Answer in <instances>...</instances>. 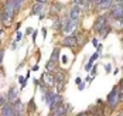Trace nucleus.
Returning a JSON list of instances; mask_svg holds the SVG:
<instances>
[{
    "instance_id": "obj_1",
    "label": "nucleus",
    "mask_w": 123,
    "mask_h": 116,
    "mask_svg": "<svg viewBox=\"0 0 123 116\" xmlns=\"http://www.w3.org/2000/svg\"><path fill=\"white\" fill-rule=\"evenodd\" d=\"M16 10H14V4L13 0H7L3 3L1 6V26L4 28H10L13 26L14 17H16Z\"/></svg>"
},
{
    "instance_id": "obj_2",
    "label": "nucleus",
    "mask_w": 123,
    "mask_h": 116,
    "mask_svg": "<svg viewBox=\"0 0 123 116\" xmlns=\"http://www.w3.org/2000/svg\"><path fill=\"white\" fill-rule=\"evenodd\" d=\"M61 21H62V33L65 36L75 34L76 30H78V27H79V23H81V20H71L68 16L62 17Z\"/></svg>"
},
{
    "instance_id": "obj_3",
    "label": "nucleus",
    "mask_w": 123,
    "mask_h": 116,
    "mask_svg": "<svg viewBox=\"0 0 123 116\" xmlns=\"http://www.w3.org/2000/svg\"><path fill=\"white\" fill-rule=\"evenodd\" d=\"M120 105V101H119V86L115 85L113 89L109 92L108 98H106V108L109 112H113L117 109V106Z\"/></svg>"
},
{
    "instance_id": "obj_4",
    "label": "nucleus",
    "mask_w": 123,
    "mask_h": 116,
    "mask_svg": "<svg viewBox=\"0 0 123 116\" xmlns=\"http://www.w3.org/2000/svg\"><path fill=\"white\" fill-rule=\"evenodd\" d=\"M106 27H109V17H108V13H103V14H99L98 17L95 18L93 21V26H92V30L95 33L100 34Z\"/></svg>"
},
{
    "instance_id": "obj_5",
    "label": "nucleus",
    "mask_w": 123,
    "mask_h": 116,
    "mask_svg": "<svg viewBox=\"0 0 123 116\" xmlns=\"http://www.w3.org/2000/svg\"><path fill=\"white\" fill-rule=\"evenodd\" d=\"M60 54H61V48L60 47H55L52 52H51V57H49L48 62L45 64V69L47 72H54L57 68H58V61H60Z\"/></svg>"
},
{
    "instance_id": "obj_6",
    "label": "nucleus",
    "mask_w": 123,
    "mask_h": 116,
    "mask_svg": "<svg viewBox=\"0 0 123 116\" xmlns=\"http://www.w3.org/2000/svg\"><path fill=\"white\" fill-rule=\"evenodd\" d=\"M108 17L109 18H113V20H123V6L120 1H115L112 9L108 13Z\"/></svg>"
},
{
    "instance_id": "obj_7",
    "label": "nucleus",
    "mask_w": 123,
    "mask_h": 116,
    "mask_svg": "<svg viewBox=\"0 0 123 116\" xmlns=\"http://www.w3.org/2000/svg\"><path fill=\"white\" fill-rule=\"evenodd\" d=\"M61 45L62 47H68V48L78 47V31L75 34H71V36H65L61 40Z\"/></svg>"
},
{
    "instance_id": "obj_8",
    "label": "nucleus",
    "mask_w": 123,
    "mask_h": 116,
    "mask_svg": "<svg viewBox=\"0 0 123 116\" xmlns=\"http://www.w3.org/2000/svg\"><path fill=\"white\" fill-rule=\"evenodd\" d=\"M71 110H72V106L69 103H61L57 109L49 112V116H68Z\"/></svg>"
},
{
    "instance_id": "obj_9",
    "label": "nucleus",
    "mask_w": 123,
    "mask_h": 116,
    "mask_svg": "<svg viewBox=\"0 0 123 116\" xmlns=\"http://www.w3.org/2000/svg\"><path fill=\"white\" fill-rule=\"evenodd\" d=\"M45 6H49V1H36L31 7V14H40V18L43 20L45 17V14L43 12L45 9Z\"/></svg>"
},
{
    "instance_id": "obj_10",
    "label": "nucleus",
    "mask_w": 123,
    "mask_h": 116,
    "mask_svg": "<svg viewBox=\"0 0 123 116\" xmlns=\"http://www.w3.org/2000/svg\"><path fill=\"white\" fill-rule=\"evenodd\" d=\"M41 84L45 85L48 89H54L55 88V78L52 72H44L41 75Z\"/></svg>"
},
{
    "instance_id": "obj_11",
    "label": "nucleus",
    "mask_w": 123,
    "mask_h": 116,
    "mask_svg": "<svg viewBox=\"0 0 123 116\" xmlns=\"http://www.w3.org/2000/svg\"><path fill=\"white\" fill-rule=\"evenodd\" d=\"M18 93H20V91H18V88L16 86V85H12L10 86V89H9V92H7V102L9 103H14L17 102V101H20V98H18Z\"/></svg>"
},
{
    "instance_id": "obj_12",
    "label": "nucleus",
    "mask_w": 123,
    "mask_h": 116,
    "mask_svg": "<svg viewBox=\"0 0 123 116\" xmlns=\"http://www.w3.org/2000/svg\"><path fill=\"white\" fill-rule=\"evenodd\" d=\"M113 0H98L95 1V7H96V12H109L113 6Z\"/></svg>"
},
{
    "instance_id": "obj_13",
    "label": "nucleus",
    "mask_w": 123,
    "mask_h": 116,
    "mask_svg": "<svg viewBox=\"0 0 123 116\" xmlns=\"http://www.w3.org/2000/svg\"><path fill=\"white\" fill-rule=\"evenodd\" d=\"M0 116H17L16 115V109L13 103H6L4 106L0 108Z\"/></svg>"
},
{
    "instance_id": "obj_14",
    "label": "nucleus",
    "mask_w": 123,
    "mask_h": 116,
    "mask_svg": "<svg viewBox=\"0 0 123 116\" xmlns=\"http://www.w3.org/2000/svg\"><path fill=\"white\" fill-rule=\"evenodd\" d=\"M61 103H64V98H62V95L60 92H55V95H54V98H52V101L49 102L48 108H49V112H52L54 109H57Z\"/></svg>"
},
{
    "instance_id": "obj_15",
    "label": "nucleus",
    "mask_w": 123,
    "mask_h": 116,
    "mask_svg": "<svg viewBox=\"0 0 123 116\" xmlns=\"http://www.w3.org/2000/svg\"><path fill=\"white\" fill-rule=\"evenodd\" d=\"M88 112H89L91 116H105V106L103 105L99 106L98 103L96 105H92V106H89Z\"/></svg>"
},
{
    "instance_id": "obj_16",
    "label": "nucleus",
    "mask_w": 123,
    "mask_h": 116,
    "mask_svg": "<svg viewBox=\"0 0 123 116\" xmlns=\"http://www.w3.org/2000/svg\"><path fill=\"white\" fill-rule=\"evenodd\" d=\"M14 109H16V115L17 116H27V105L21 101H17L14 103Z\"/></svg>"
},
{
    "instance_id": "obj_17",
    "label": "nucleus",
    "mask_w": 123,
    "mask_h": 116,
    "mask_svg": "<svg viewBox=\"0 0 123 116\" xmlns=\"http://www.w3.org/2000/svg\"><path fill=\"white\" fill-rule=\"evenodd\" d=\"M62 9H64V4H62V3H55V1H54V3H49V13L48 14L49 16H54V17H55V16L58 17Z\"/></svg>"
},
{
    "instance_id": "obj_18",
    "label": "nucleus",
    "mask_w": 123,
    "mask_h": 116,
    "mask_svg": "<svg viewBox=\"0 0 123 116\" xmlns=\"http://www.w3.org/2000/svg\"><path fill=\"white\" fill-rule=\"evenodd\" d=\"M81 14H82V10H81L78 6L72 4V7L69 9V12H68L67 16H68L71 20H81Z\"/></svg>"
},
{
    "instance_id": "obj_19",
    "label": "nucleus",
    "mask_w": 123,
    "mask_h": 116,
    "mask_svg": "<svg viewBox=\"0 0 123 116\" xmlns=\"http://www.w3.org/2000/svg\"><path fill=\"white\" fill-rule=\"evenodd\" d=\"M109 26L113 30H123V20H113V18H109Z\"/></svg>"
},
{
    "instance_id": "obj_20",
    "label": "nucleus",
    "mask_w": 123,
    "mask_h": 116,
    "mask_svg": "<svg viewBox=\"0 0 123 116\" xmlns=\"http://www.w3.org/2000/svg\"><path fill=\"white\" fill-rule=\"evenodd\" d=\"M55 92H57L55 89H49L48 92H45L44 96H43V101L47 103V105H49V102L52 101V98H54V95H55Z\"/></svg>"
},
{
    "instance_id": "obj_21",
    "label": "nucleus",
    "mask_w": 123,
    "mask_h": 116,
    "mask_svg": "<svg viewBox=\"0 0 123 116\" xmlns=\"http://www.w3.org/2000/svg\"><path fill=\"white\" fill-rule=\"evenodd\" d=\"M52 28H54V31H62V21H61V17H60V16H58L57 18H54Z\"/></svg>"
},
{
    "instance_id": "obj_22",
    "label": "nucleus",
    "mask_w": 123,
    "mask_h": 116,
    "mask_svg": "<svg viewBox=\"0 0 123 116\" xmlns=\"http://www.w3.org/2000/svg\"><path fill=\"white\" fill-rule=\"evenodd\" d=\"M37 110V108H36V101H34V98H31L30 99V102L27 105V113L30 115V113H33V112H36Z\"/></svg>"
},
{
    "instance_id": "obj_23",
    "label": "nucleus",
    "mask_w": 123,
    "mask_h": 116,
    "mask_svg": "<svg viewBox=\"0 0 123 116\" xmlns=\"http://www.w3.org/2000/svg\"><path fill=\"white\" fill-rule=\"evenodd\" d=\"M13 4H14V10H16V13H18V12L24 7L25 1H23V0H13Z\"/></svg>"
},
{
    "instance_id": "obj_24",
    "label": "nucleus",
    "mask_w": 123,
    "mask_h": 116,
    "mask_svg": "<svg viewBox=\"0 0 123 116\" xmlns=\"http://www.w3.org/2000/svg\"><path fill=\"white\" fill-rule=\"evenodd\" d=\"M111 31H112L111 26H109V27H106V28H105V30H103V31L100 33V37H102V38H106V37L109 36V33H111Z\"/></svg>"
},
{
    "instance_id": "obj_25",
    "label": "nucleus",
    "mask_w": 123,
    "mask_h": 116,
    "mask_svg": "<svg viewBox=\"0 0 123 116\" xmlns=\"http://www.w3.org/2000/svg\"><path fill=\"white\" fill-rule=\"evenodd\" d=\"M18 84H20V88L23 89V88H25V85H27V79L24 77H18Z\"/></svg>"
},
{
    "instance_id": "obj_26",
    "label": "nucleus",
    "mask_w": 123,
    "mask_h": 116,
    "mask_svg": "<svg viewBox=\"0 0 123 116\" xmlns=\"http://www.w3.org/2000/svg\"><path fill=\"white\" fill-rule=\"evenodd\" d=\"M6 103H7V96L6 95H0V108L4 106Z\"/></svg>"
},
{
    "instance_id": "obj_27",
    "label": "nucleus",
    "mask_w": 123,
    "mask_h": 116,
    "mask_svg": "<svg viewBox=\"0 0 123 116\" xmlns=\"http://www.w3.org/2000/svg\"><path fill=\"white\" fill-rule=\"evenodd\" d=\"M99 55H100L99 52H95V54H92V57L89 58V61H91V62H95V61H96V60L99 58Z\"/></svg>"
},
{
    "instance_id": "obj_28",
    "label": "nucleus",
    "mask_w": 123,
    "mask_h": 116,
    "mask_svg": "<svg viewBox=\"0 0 123 116\" xmlns=\"http://www.w3.org/2000/svg\"><path fill=\"white\" fill-rule=\"evenodd\" d=\"M4 48H0V68H1V64H3V58H4Z\"/></svg>"
},
{
    "instance_id": "obj_29",
    "label": "nucleus",
    "mask_w": 123,
    "mask_h": 116,
    "mask_svg": "<svg viewBox=\"0 0 123 116\" xmlns=\"http://www.w3.org/2000/svg\"><path fill=\"white\" fill-rule=\"evenodd\" d=\"M21 38H23V33H21V31H17V36H16L14 41H16V43H17V41H21Z\"/></svg>"
},
{
    "instance_id": "obj_30",
    "label": "nucleus",
    "mask_w": 123,
    "mask_h": 116,
    "mask_svg": "<svg viewBox=\"0 0 123 116\" xmlns=\"http://www.w3.org/2000/svg\"><path fill=\"white\" fill-rule=\"evenodd\" d=\"M93 67V62H91V61H88L85 65V71H91V68Z\"/></svg>"
},
{
    "instance_id": "obj_31",
    "label": "nucleus",
    "mask_w": 123,
    "mask_h": 116,
    "mask_svg": "<svg viewBox=\"0 0 123 116\" xmlns=\"http://www.w3.org/2000/svg\"><path fill=\"white\" fill-rule=\"evenodd\" d=\"M75 116H91V115H89V112H88V110H84V112H79L78 115H75Z\"/></svg>"
},
{
    "instance_id": "obj_32",
    "label": "nucleus",
    "mask_w": 123,
    "mask_h": 116,
    "mask_svg": "<svg viewBox=\"0 0 123 116\" xmlns=\"http://www.w3.org/2000/svg\"><path fill=\"white\" fill-rule=\"evenodd\" d=\"M3 79H4V72H3V69L0 68V85H1V82H3Z\"/></svg>"
},
{
    "instance_id": "obj_33",
    "label": "nucleus",
    "mask_w": 123,
    "mask_h": 116,
    "mask_svg": "<svg viewBox=\"0 0 123 116\" xmlns=\"http://www.w3.org/2000/svg\"><path fill=\"white\" fill-rule=\"evenodd\" d=\"M78 89H79V91H84V89H85V82H81V84L78 85Z\"/></svg>"
},
{
    "instance_id": "obj_34",
    "label": "nucleus",
    "mask_w": 123,
    "mask_h": 116,
    "mask_svg": "<svg viewBox=\"0 0 123 116\" xmlns=\"http://www.w3.org/2000/svg\"><path fill=\"white\" fill-rule=\"evenodd\" d=\"M105 69H106L108 72H111V71H112V65L111 64H106V65H105Z\"/></svg>"
},
{
    "instance_id": "obj_35",
    "label": "nucleus",
    "mask_w": 123,
    "mask_h": 116,
    "mask_svg": "<svg viewBox=\"0 0 123 116\" xmlns=\"http://www.w3.org/2000/svg\"><path fill=\"white\" fill-rule=\"evenodd\" d=\"M96 48H98V50H96V52H99V54H100V51L103 50V45H102V44H99V45L96 47Z\"/></svg>"
},
{
    "instance_id": "obj_36",
    "label": "nucleus",
    "mask_w": 123,
    "mask_h": 116,
    "mask_svg": "<svg viewBox=\"0 0 123 116\" xmlns=\"http://www.w3.org/2000/svg\"><path fill=\"white\" fill-rule=\"evenodd\" d=\"M92 44H93L95 47H98V45H99V43H98V38H93V40H92Z\"/></svg>"
},
{
    "instance_id": "obj_37",
    "label": "nucleus",
    "mask_w": 123,
    "mask_h": 116,
    "mask_svg": "<svg viewBox=\"0 0 123 116\" xmlns=\"http://www.w3.org/2000/svg\"><path fill=\"white\" fill-rule=\"evenodd\" d=\"M36 37H37V31H34L33 34H31V38H33V41L36 43Z\"/></svg>"
},
{
    "instance_id": "obj_38",
    "label": "nucleus",
    "mask_w": 123,
    "mask_h": 116,
    "mask_svg": "<svg viewBox=\"0 0 123 116\" xmlns=\"http://www.w3.org/2000/svg\"><path fill=\"white\" fill-rule=\"evenodd\" d=\"M81 82H82V79H81V78H79V77H78V78H76V79H75V84H76V85H79Z\"/></svg>"
},
{
    "instance_id": "obj_39",
    "label": "nucleus",
    "mask_w": 123,
    "mask_h": 116,
    "mask_svg": "<svg viewBox=\"0 0 123 116\" xmlns=\"http://www.w3.org/2000/svg\"><path fill=\"white\" fill-rule=\"evenodd\" d=\"M41 31H43V34H44V38H45V36H47V28H45V27H43V30H41Z\"/></svg>"
},
{
    "instance_id": "obj_40",
    "label": "nucleus",
    "mask_w": 123,
    "mask_h": 116,
    "mask_svg": "<svg viewBox=\"0 0 123 116\" xmlns=\"http://www.w3.org/2000/svg\"><path fill=\"white\" fill-rule=\"evenodd\" d=\"M16 47H17V43H16V41H13V43H12V48H13V50H16Z\"/></svg>"
},
{
    "instance_id": "obj_41",
    "label": "nucleus",
    "mask_w": 123,
    "mask_h": 116,
    "mask_svg": "<svg viewBox=\"0 0 123 116\" xmlns=\"http://www.w3.org/2000/svg\"><path fill=\"white\" fill-rule=\"evenodd\" d=\"M25 33H27V34H33L34 31H33V28H27V31H25Z\"/></svg>"
},
{
    "instance_id": "obj_42",
    "label": "nucleus",
    "mask_w": 123,
    "mask_h": 116,
    "mask_svg": "<svg viewBox=\"0 0 123 116\" xmlns=\"http://www.w3.org/2000/svg\"><path fill=\"white\" fill-rule=\"evenodd\" d=\"M91 74H92V75H95V74H96V67H93V68H92V71H91Z\"/></svg>"
},
{
    "instance_id": "obj_43",
    "label": "nucleus",
    "mask_w": 123,
    "mask_h": 116,
    "mask_svg": "<svg viewBox=\"0 0 123 116\" xmlns=\"http://www.w3.org/2000/svg\"><path fill=\"white\" fill-rule=\"evenodd\" d=\"M33 71H38V65H34L33 67Z\"/></svg>"
},
{
    "instance_id": "obj_44",
    "label": "nucleus",
    "mask_w": 123,
    "mask_h": 116,
    "mask_svg": "<svg viewBox=\"0 0 123 116\" xmlns=\"http://www.w3.org/2000/svg\"><path fill=\"white\" fill-rule=\"evenodd\" d=\"M34 85H40V81L38 79H34Z\"/></svg>"
},
{
    "instance_id": "obj_45",
    "label": "nucleus",
    "mask_w": 123,
    "mask_h": 116,
    "mask_svg": "<svg viewBox=\"0 0 123 116\" xmlns=\"http://www.w3.org/2000/svg\"><path fill=\"white\" fill-rule=\"evenodd\" d=\"M1 33H3V26L0 24V36H1Z\"/></svg>"
},
{
    "instance_id": "obj_46",
    "label": "nucleus",
    "mask_w": 123,
    "mask_h": 116,
    "mask_svg": "<svg viewBox=\"0 0 123 116\" xmlns=\"http://www.w3.org/2000/svg\"><path fill=\"white\" fill-rule=\"evenodd\" d=\"M0 24H1V9H0Z\"/></svg>"
},
{
    "instance_id": "obj_47",
    "label": "nucleus",
    "mask_w": 123,
    "mask_h": 116,
    "mask_svg": "<svg viewBox=\"0 0 123 116\" xmlns=\"http://www.w3.org/2000/svg\"><path fill=\"white\" fill-rule=\"evenodd\" d=\"M120 3H122V6H123V1H120Z\"/></svg>"
},
{
    "instance_id": "obj_48",
    "label": "nucleus",
    "mask_w": 123,
    "mask_h": 116,
    "mask_svg": "<svg viewBox=\"0 0 123 116\" xmlns=\"http://www.w3.org/2000/svg\"><path fill=\"white\" fill-rule=\"evenodd\" d=\"M122 71H123V67H122Z\"/></svg>"
}]
</instances>
